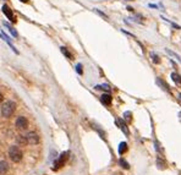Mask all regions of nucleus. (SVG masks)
<instances>
[{"mask_svg": "<svg viewBox=\"0 0 181 175\" xmlns=\"http://www.w3.org/2000/svg\"><path fill=\"white\" fill-rule=\"evenodd\" d=\"M152 58H153V61L156 63V64H159V58H158V55H156V54H152Z\"/></svg>", "mask_w": 181, "mask_h": 175, "instance_id": "obj_17", "label": "nucleus"}, {"mask_svg": "<svg viewBox=\"0 0 181 175\" xmlns=\"http://www.w3.org/2000/svg\"><path fill=\"white\" fill-rule=\"evenodd\" d=\"M179 98H180V99H181V93H180V94H179Z\"/></svg>", "mask_w": 181, "mask_h": 175, "instance_id": "obj_22", "label": "nucleus"}, {"mask_svg": "<svg viewBox=\"0 0 181 175\" xmlns=\"http://www.w3.org/2000/svg\"><path fill=\"white\" fill-rule=\"evenodd\" d=\"M2 12L6 15V17H7L9 20L15 21V17H13V15H12V11H11V9H10L7 5H2Z\"/></svg>", "mask_w": 181, "mask_h": 175, "instance_id": "obj_6", "label": "nucleus"}, {"mask_svg": "<svg viewBox=\"0 0 181 175\" xmlns=\"http://www.w3.org/2000/svg\"><path fill=\"white\" fill-rule=\"evenodd\" d=\"M5 26H6V27H7V29H9V31H10V33H11V34H12V36H13V37H17V32H16V31H15V28H12V27H10V26H9V25H7V23H5Z\"/></svg>", "mask_w": 181, "mask_h": 175, "instance_id": "obj_16", "label": "nucleus"}, {"mask_svg": "<svg viewBox=\"0 0 181 175\" xmlns=\"http://www.w3.org/2000/svg\"><path fill=\"white\" fill-rule=\"evenodd\" d=\"M95 89H104V91H106V92H109L110 91V87L108 86V85H98V86H95Z\"/></svg>", "mask_w": 181, "mask_h": 175, "instance_id": "obj_14", "label": "nucleus"}, {"mask_svg": "<svg viewBox=\"0 0 181 175\" xmlns=\"http://www.w3.org/2000/svg\"><path fill=\"white\" fill-rule=\"evenodd\" d=\"M9 157H10V159H11L13 163H18V162L22 161L23 154H22V151L20 150V147L12 146V147L9 148Z\"/></svg>", "mask_w": 181, "mask_h": 175, "instance_id": "obj_2", "label": "nucleus"}, {"mask_svg": "<svg viewBox=\"0 0 181 175\" xmlns=\"http://www.w3.org/2000/svg\"><path fill=\"white\" fill-rule=\"evenodd\" d=\"M15 125H16V127H18V129H21V130H26V129L28 127V120H27V118H25V116H18V118L16 119Z\"/></svg>", "mask_w": 181, "mask_h": 175, "instance_id": "obj_5", "label": "nucleus"}, {"mask_svg": "<svg viewBox=\"0 0 181 175\" xmlns=\"http://www.w3.org/2000/svg\"><path fill=\"white\" fill-rule=\"evenodd\" d=\"M2 100H4V97H2V94H1V93H0V103H1V102H2Z\"/></svg>", "mask_w": 181, "mask_h": 175, "instance_id": "obj_20", "label": "nucleus"}, {"mask_svg": "<svg viewBox=\"0 0 181 175\" xmlns=\"http://www.w3.org/2000/svg\"><path fill=\"white\" fill-rule=\"evenodd\" d=\"M22 2H28V0H21Z\"/></svg>", "mask_w": 181, "mask_h": 175, "instance_id": "obj_21", "label": "nucleus"}, {"mask_svg": "<svg viewBox=\"0 0 181 175\" xmlns=\"http://www.w3.org/2000/svg\"><path fill=\"white\" fill-rule=\"evenodd\" d=\"M171 79H173V81H174L176 85L181 86V76L179 75V74H176V72H173V74H171Z\"/></svg>", "mask_w": 181, "mask_h": 175, "instance_id": "obj_11", "label": "nucleus"}, {"mask_svg": "<svg viewBox=\"0 0 181 175\" xmlns=\"http://www.w3.org/2000/svg\"><path fill=\"white\" fill-rule=\"evenodd\" d=\"M9 172V164L5 161H0V175H5Z\"/></svg>", "mask_w": 181, "mask_h": 175, "instance_id": "obj_8", "label": "nucleus"}, {"mask_svg": "<svg viewBox=\"0 0 181 175\" xmlns=\"http://www.w3.org/2000/svg\"><path fill=\"white\" fill-rule=\"evenodd\" d=\"M126 151H127V143H126V142H121V143L119 145V154L122 156Z\"/></svg>", "mask_w": 181, "mask_h": 175, "instance_id": "obj_10", "label": "nucleus"}, {"mask_svg": "<svg viewBox=\"0 0 181 175\" xmlns=\"http://www.w3.org/2000/svg\"><path fill=\"white\" fill-rule=\"evenodd\" d=\"M124 116H125V119H126L127 121H130V120H131V118H130V116H131V113H130V111H126Z\"/></svg>", "mask_w": 181, "mask_h": 175, "instance_id": "obj_18", "label": "nucleus"}, {"mask_svg": "<svg viewBox=\"0 0 181 175\" xmlns=\"http://www.w3.org/2000/svg\"><path fill=\"white\" fill-rule=\"evenodd\" d=\"M60 49H61L63 54H64V55H65L67 59H70V60H74V56H72V54H71V53H70V52H69V50H67L65 47H61Z\"/></svg>", "mask_w": 181, "mask_h": 175, "instance_id": "obj_12", "label": "nucleus"}, {"mask_svg": "<svg viewBox=\"0 0 181 175\" xmlns=\"http://www.w3.org/2000/svg\"><path fill=\"white\" fill-rule=\"evenodd\" d=\"M100 100H102L103 104H105V105H110L113 98H111V95H110L109 93H105V94H103V95L100 97Z\"/></svg>", "mask_w": 181, "mask_h": 175, "instance_id": "obj_7", "label": "nucleus"}, {"mask_svg": "<svg viewBox=\"0 0 181 175\" xmlns=\"http://www.w3.org/2000/svg\"><path fill=\"white\" fill-rule=\"evenodd\" d=\"M119 164H120V165H121L124 169H129V168H130V164H129V163H127V162H126L124 158H120V161H119Z\"/></svg>", "mask_w": 181, "mask_h": 175, "instance_id": "obj_13", "label": "nucleus"}, {"mask_svg": "<svg viewBox=\"0 0 181 175\" xmlns=\"http://www.w3.org/2000/svg\"><path fill=\"white\" fill-rule=\"evenodd\" d=\"M26 140H27V145H37L39 143V135L36 134V132H28L26 136Z\"/></svg>", "mask_w": 181, "mask_h": 175, "instance_id": "obj_4", "label": "nucleus"}, {"mask_svg": "<svg viewBox=\"0 0 181 175\" xmlns=\"http://www.w3.org/2000/svg\"><path fill=\"white\" fill-rule=\"evenodd\" d=\"M16 143L20 146H27V140L23 135H18V136H16Z\"/></svg>", "mask_w": 181, "mask_h": 175, "instance_id": "obj_9", "label": "nucleus"}, {"mask_svg": "<svg viewBox=\"0 0 181 175\" xmlns=\"http://www.w3.org/2000/svg\"><path fill=\"white\" fill-rule=\"evenodd\" d=\"M119 122H120V126H121V130L126 134V135H129V130H127V127H126V125H125V122L124 121H121V120H119Z\"/></svg>", "mask_w": 181, "mask_h": 175, "instance_id": "obj_15", "label": "nucleus"}, {"mask_svg": "<svg viewBox=\"0 0 181 175\" xmlns=\"http://www.w3.org/2000/svg\"><path fill=\"white\" fill-rule=\"evenodd\" d=\"M67 156H69L67 152H64V153L60 154V157H59V158L56 159V162L54 163V170H58V169H60V168H63V167L65 165V163H66V161H67Z\"/></svg>", "mask_w": 181, "mask_h": 175, "instance_id": "obj_3", "label": "nucleus"}, {"mask_svg": "<svg viewBox=\"0 0 181 175\" xmlns=\"http://www.w3.org/2000/svg\"><path fill=\"white\" fill-rule=\"evenodd\" d=\"M76 70H77V72L81 75V74H82V65H81V64H79V65L76 66Z\"/></svg>", "mask_w": 181, "mask_h": 175, "instance_id": "obj_19", "label": "nucleus"}, {"mask_svg": "<svg viewBox=\"0 0 181 175\" xmlns=\"http://www.w3.org/2000/svg\"><path fill=\"white\" fill-rule=\"evenodd\" d=\"M16 109V104L12 100H7L1 105V115L4 118H10Z\"/></svg>", "mask_w": 181, "mask_h": 175, "instance_id": "obj_1", "label": "nucleus"}]
</instances>
